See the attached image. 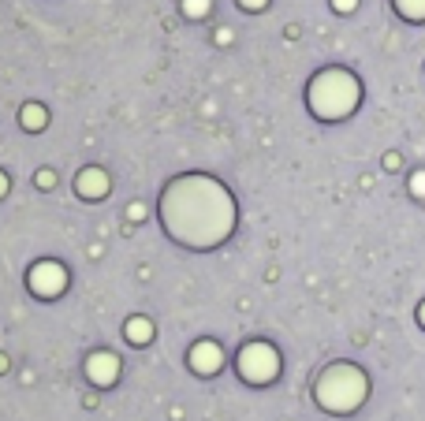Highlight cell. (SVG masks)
Wrapping results in <instances>:
<instances>
[{
	"label": "cell",
	"mask_w": 425,
	"mask_h": 421,
	"mask_svg": "<svg viewBox=\"0 0 425 421\" xmlns=\"http://www.w3.org/2000/svg\"><path fill=\"white\" fill-rule=\"evenodd\" d=\"M179 16L187 23H202L212 16V0H179Z\"/></svg>",
	"instance_id": "cell-11"
},
{
	"label": "cell",
	"mask_w": 425,
	"mask_h": 421,
	"mask_svg": "<svg viewBox=\"0 0 425 421\" xmlns=\"http://www.w3.org/2000/svg\"><path fill=\"white\" fill-rule=\"evenodd\" d=\"M418 324L425 328V302H421V306H418Z\"/></svg>",
	"instance_id": "cell-21"
},
{
	"label": "cell",
	"mask_w": 425,
	"mask_h": 421,
	"mask_svg": "<svg viewBox=\"0 0 425 421\" xmlns=\"http://www.w3.org/2000/svg\"><path fill=\"white\" fill-rule=\"evenodd\" d=\"M235 373L246 380L250 388H265L280 377V350L269 339H250L235 354Z\"/></svg>",
	"instance_id": "cell-4"
},
{
	"label": "cell",
	"mask_w": 425,
	"mask_h": 421,
	"mask_svg": "<svg viewBox=\"0 0 425 421\" xmlns=\"http://www.w3.org/2000/svg\"><path fill=\"white\" fill-rule=\"evenodd\" d=\"M0 373H8V354H0Z\"/></svg>",
	"instance_id": "cell-22"
},
{
	"label": "cell",
	"mask_w": 425,
	"mask_h": 421,
	"mask_svg": "<svg viewBox=\"0 0 425 421\" xmlns=\"http://www.w3.org/2000/svg\"><path fill=\"white\" fill-rule=\"evenodd\" d=\"M212 42H217L220 49H228V45H235V30H232V26H217V34H212Z\"/></svg>",
	"instance_id": "cell-16"
},
{
	"label": "cell",
	"mask_w": 425,
	"mask_h": 421,
	"mask_svg": "<svg viewBox=\"0 0 425 421\" xmlns=\"http://www.w3.org/2000/svg\"><path fill=\"white\" fill-rule=\"evenodd\" d=\"M8 190H11V179H8L4 168H0V198H8Z\"/></svg>",
	"instance_id": "cell-20"
},
{
	"label": "cell",
	"mask_w": 425,
	"mask_h": 421,
	"mask_svg": "<svg viewBox=\"0 0 425 421\" xmlns=\"http://www.w3.org/2000/svg\"><path fill=\"white\" fill-rule=\"evenodd\" d=\"M127 220H131V224L145 220V205H142V202H131V205H127Z\"/></svg>",
	"instance_id": "cell-18"
},
{
	"label": "cell",
	"mask_w": 425,
	"mask_h": 421,
	"mask_svg": "<svg viewBox=\"0 0 425 421\" xmlns=\"http://www.w3.org/2000/svg\"><path fill=\"white\" fill-rule=\"evenodd\" d=\"M68 283H71V276H68V269H64V261H56V257H42V261H34V265L26 269V291H30L34 298H42V302L60 298L64 291H68Z\"/></svg>",
	"instance_id": "cell-5"
},
{
	"label": "cell",
	"mask_w": 425,
	"mask_h": 421,
	"mask_svg": "<svg viewBox=\"0 0 425 421\" xmlns=\"http://www.w3.org/2000/svg\"><path fill=\"white\" fill-rule=\"evenodd\" d=\"M362 104V78L351 68H321L306 83V109L321 123H343Z\"/></svg>",
	"instance_id": "cell-2"
},
{
	"label": "cell",
	"mask_w": 425,
	"mask_h": 421,
	"mask_svg": "<svg viewBox=\"0 0 425 421\" xmlns=\"http://www.w3.org/2000/svg\"><path fill=\"white\" fill-rule=\"evenodd\" d=\"M410 194H414V198H425V172L410 176Z\"/></svg>",
	"instance_id": "cell-17"
},
{
	"label": "cell",
	"mask_w": 425,
	"mask_h": 421,
	"mask_svg": "<svg viewBox=\"0 0 425 421\" xmlns=\"http://www.w3.org/2000/svg\"><path fill=\"white\" fill-rule=\"evenodd\" d=\"M109 190H112V176L104 172L101 164L78 168V176H75V194H78L83 202H101V198H109Z\"/></svg>",
	"instance_id": "cell-8"
},
{
	"label": "cell",
	"mask_w": 425,
	"mask_h": 421,
	"mask_svg": "<svg viewBox=\"0 0 425 421\" xmlns=\"http://www.w3.org/2000/svg\"><path fill=\"white\" fill-rule=\"evenodd\" d=\"M83 373L94 388H112L119 380V354L112 350H90L83 358Z\"/></svg>",
	"instance_id": "cell-7"
},
{
	"label": "cell",
	"mask_w": 425,
	"mask_h": 421,
	"mask_svg": "<svg viewBox=\"0 0 425 421\" xmlns=\"http://www.w3.org/2000/svg\"><path fill=\"white\" fill-rule=\"evenodd\" d=\"M34 183H37V190H52L56 187V172H52V168H37Z\"/></svg>",
	"instance_id": "cell-13"
},
{
	"label": "cell",
	"mask_w": 425,
	"mask_h": 421,
	"mask_svg": "<svg viewBox=\"0 0 425 421\" xmlns=\"http://www.w3.org/2000/svg\"><path fill=\"white\" fill-rule=\"evenodd\" d=\"M392 8L407 23H425V0H392Z\"/></svg>",
	"instance_id": "cell-12"
},
{
	"label": "cell",
	"mask_w": 425,
	"mask_h": 421,
	"mask_svg": "<svg viewBox=\"0 0 425 421\" xmlns=\"http://www.w3.org/2000/svg\"><path fill=\"white\" fill-rule=\"evenodd\" d=\"M235 4H239V8H243V11H246V16H261V11H265V8H269V4H273V0H235Z\"/></svg>",
	"instance_id": "cell-14"
},
{
	"label": "cell",
	"mask_w": 425,
	"mask_h": 421,
	"mask_svg": "<svg viewBox=\"0 0 425 421\" xmlns=\"http://www.w3.org/2000/svg\"><path fill=\"white\" fill-rule=\"evenodd\" d=\"M161 228L183 250H217L235 231L239 209L217 176L187 172L161 190Z\"/></svg>",
	"instance_id": "cell-1"
},
{
	"label": "cell",
	"mask_w": 425,
	"mask_h": 421,
	"mask_svg": "<svg viewBox=\"0 0 425 421\" xmlns=\"http://www.w3.org/2000/svg\"><path fill=\"white\" fill-rule=\"evenodd\" d=\"M153 336H157V328L153 321L145 317V313H135V317H127L124 321V339L131 347H145V343H153Z\"/></svg>",
	"instance_id": "cell-10"
},
{
	"label": "cell",
	"mask_w": 425,
	"mask_h": 421,
	"mask_svg": "<svg viewBox=\"0 0 425 421\" xmlns=\"http://www.w3.org/2000/svg\"><path fill=\"white\" fill-rule=\"evenodd\" d=\"M328 8L336 11V16H354V11H358V0H328Z\"/></svg>",
	"instance_id": "cell-15"
},
{
	"label": "cell",
	"mask_w": 425,
	"mask_h": 421,
	"mask_svg": "<svg viewBox=\"0 0 425 421\" xmlns=\"http://www.w3.org/2000/svg\"><path fill=\"white\" fill-rule=\"evenodd\" d=\"M16 123L26 130V135H42L49 127V109L42 101H23V109L16 112Z\"/></svg>",
	"instance_id": "cell-9"
},
{
	"label": "cell",
	"mask_w": 425,
	"mask_h": 421,
	"mask_svg": "<svg viewBox=\"0 0 425 421\" xmlns=\"http://www.w3.org/2000/svg\"><path fill=\"white\" fill-rule=\"evenodd\" d=\"M400 164H403V157H400V153H388V157H384V168H388V172H395Z\"/></svg>",
	"instance_id": "cell-19"
},
{
	"label": "cell",
	"mask_w": 425,
	"mask_h": 421,
	"mask_svg": "<svg viewBox=\"0 0 425 421\" xmlns=\"http://www.w3.org/2000/svg\"><path fill=\"white\" fill-rule=\"evenodd\" d=\"M224 347L217 343V339H198V343H191L187 350V365H191V373L198 377H217L224 370Z\"/></svg>",
	"instance_id": "cell-6"
},
{
	"label": "cell",
	"mask_w": 425,
	"mask_h": 421,
	"mask_svg": "<svg viewBox=\"0 0 425 421\" xmlns=\"http://www.w3.org/2000/svg\"><path fill=\"white\" fill-rule=\"evenodd\" d=\"M369 396V377L354 362H332L313 380V399L328 414H354Z\"/></svg>",
	"instance_id": "cell-3"
}]
</instances>
